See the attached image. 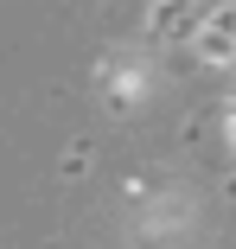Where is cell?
Here are the masks:
<instances>
[{"instance_id":"obj_1","label":"cell","mask_w":236,"mask_h":249,"mask_svg":"<svg viewBox=\"0 0 236 249\" xmlns=\"http://www.w3.org/2000/svg\"><path fill=\"white\" fill-rule=\"evenodd\" d=\"M236 52V13H217L204 26V58H230Z\"/></svg>"}]
</instances>
